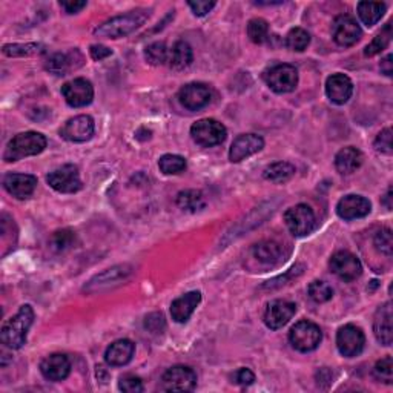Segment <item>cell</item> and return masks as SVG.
Segmentation results:
<instances>
[{
  "instance_id": "6da1fadb",
  "label": "cell",
  "mask_w": 393,
  "mask_h": 393,
  "mask_svg": "<svg viewBox=\"0 0 393 393\" xmlns=\"http://www.w3.org/2000/svg\"><path fill=\"white\" fill-rule=\"evenodd\" d=\"M34 321V311L29 304L22 306L19 312L3 322L0 329V341L10 349H20L27 343L28 330Z\"/></svg>"
},
{
  "instance_id": "7a4b0ae2",
  "label": "cell",
  "mask_w": 393,
  "mask_h": 393,
  "mask_svg": "<svg viewBox=\"0 0 393 393\" xmlns=\"http://www.w3.org/2000/svg\"><path fill=\"white\" fill-rule=\"evenodd\" d=\"M148 17H149L148 10H135L123 15H115V17L106 20L98 28H96L94 34L97 37H103V38L125 37L140 28L143 23L148 20Z\"/></svg>"
},
{
  "instance_id": "3957f363",
  "label": "cell",
  "mask_w": 393,
  "mask_h": 393,
  "mask_svg": "<svg viewBox=\"0 0 393 393\" xmlns=\"http://www.w3.org/2000/svg\"><path fill=\"white\" fill-rule=\"evenodd\" d=\"M46 148V138L40 133L28 131L15 135L13 140L8 143L3 158L5 161H19L25 157L37 156L43 152Z\"/></svg>"
},
{
  "instance_id": "277c9868",
  "label": "cell",
  "mask_w": 393,
  "mask_h": 393,
  "mask_svg": "<svg viewBox=\"0 0 393 393\" xmlns=\"http://www.w3.org/2000/svg\"><path fill=\"white\" fill-rule=\"evenodd\" d=\"M226 134L225 125L214 119L198 120L191 128L192 140L203 146V148H212V146L221 144L226 140Z\"/></svg>"
},
{
  "instance_id": "5b68a950",
  "label": "cell",
  "mask_w": 393,
  "mask_h": 393,
  "mask_svg": "<svg viewBox=\"0 0 393 393\" xmlns=\"http://www.w3.org/2000/svg\"><path fill=\"white\" fill-rule=\"evenodd\" d=\"M290 344L294 346V349L298 352H312L320 346L322 340L321 329L312 321H299L290 329L289 334Z\"/></svg>"
},
{
  "instance_id": "8992f818",
  "label": "cell",
  "mask_w": 393,
  "mask_h": 393,
  "mask_svg": "<svg viewBox=\"0 0 393 393\" xmlns=\"http://www.w3.org/2000/svg\"><path fill=\"white\" fill-rule=\"evenodd\" d=\"M284 221L289 228V230L295 237H304L311 234L317 225L315 214L307 205H297L284 214Z\"/></svg>"
},
{
  "instance_id": "52a82bcc",
  "label": "cell",
  "mask_w": 393,
  "mask_h": 393,
  "mask_svg": "<svg viewBox=\"0 0 393 393\" xmlns=\"http://www.w3.org/2000/svg\"><path fill=\"white\" fill-rule=\"evenodd\" d=\"M46 180L54 191L61 192V194H74L82 189L79 168L75 165H64L54 169Z\"/></svg>"
},
{
  "instance_id": "ba28073f",
  "label": "cell",
  "mask_w": 393,
  "mask_h": 393,
  "mask_svg": "<svg viewBox=\"0 0 393 393\" xmlns=\"http://www.w3.org/2000/svg\"><path fill=\"white\" fill-rule=\"evenodd\" d=\"M197 386V375L191 367L174 366L161 378V389L166 392H191Z\"/></svg>"
},
{
  "instance_id": "9c48e42d",
  "label": "cell",
  "mask_w": 393,
  "mask_h": 393,
  "mask_svg": "<svg viewBox=\"0 0 393 393\" xmlns=\"http://www.w3.org/2000/svg\"><path fill=\"white\" fill-rule=\"evenodd\" d=\"M267 87L279 94L292 92L298 84V71L292 65H276L269 69L265 75Z\"/></svg>"
},
{
  "instance_id": "30bf717a",
  "label": "cell",
  "mask_w": 393,
  "mask_h": 393,
  "mask_svg": "<svg viewBox=\"0 0 393 393\" xmlns=\"http://www.w3.org/2000/svg\"><path fill=\"white\" fill-rule=\"evenodd\" d=\"M364 344H366V338H364L363 330H361L359 327L353 326V325H348L338 330L336 346L343 357H348V358L358 357L359 353L363 352Z\"/></svg>"
},
{
  "instance_id": "8fae6325",
  "label": "cell",
  "mask_w": 393,
  "mask_h": 393,
  "mask_svg": "<svg viewBox=\"0 0 393 393\" xmlns=\"http://www.w3.org/2000/svg\"><path fill=\"white\" fill-rule=\"evenodd\" d=\"M330 271L344 281H353L363 274V266L359 260L348 251H340L330 258Z\"/></svg>"
},
{
  "instance_id": "7c38bea8",
  "label": "cell",
  "mask_w": 393,
  "mask_h": 393,
  "mask_svg": "<svg viewBox=\"0 0 393 393\" xmlns=\"http://www.w3.org/2000/svg\"><path fill=\"white\" fill-rule=\"evenodd\" d=\"M61 94H64L69 106L83 107L89 105L94 98V88L87 79H74L61 87Z\"/></svg>"
},
{
  "instance_id": "4fadbf2b",
  "label": "cell",
  "mask_w": 393,
  "mask_h": 393,
  "mask_svg": "<svg viewBox=\"0 0 393 393\" xmlns=\"http://www.w3.org/2000/svg\"><path fill=\"white\" fill-rule=\"evenodd\" d=\"M94 120L89 115H77V117L68 120L64 128L60 129V135L68 142L83 143L88 142L94 134Z\"/></svg>"
},
{
  "instance_id": "5bb4252c",
  "label": "cell",
  "mask_w": 393,
  "mask_h": 393,
  "mask_svg": "<svg viewBox=\"0 0 393 393\" xmlns=\"http://www.w3.org/2000/svg\"><path fill=\"white\" fill-rule=\"evenodd\" d=\"M212 98V92L209 87L203 83H189L183 87L179 92V100L183 107L189 111H200L205 106L209 105Z\"/></svg>"
},
{
  "instance_id": "9a60e30c",
  "label": "cell",
  "mask_w": 393,
  "mask_h": 393,
  "mask_svg": "<svg viewBox=\"0 0 393 393\" xmlns=\"http://www.w3.org/2000/svg\"><path fill=\"white\" fill-rule=\"evenodd\" d=\"M131 274H133V267H129L128 265L106 269L105 272L94 276V279L88 283V286H84V292L96 294V292L117 286V284L125 281Z\"/></svg>"
},
{
  "instance_id": "2e32d148",
  "label": "cell",
  "mask_w": 393,
  "mask_h": 393,
  "mask_svg": "<svg viewBox=\"0 0 393 393\" xmlns=\"http://www.w3.org/2000/svg\"><path fill=\"white\" fill-rule=\"evenodd\" d=\"M265 148V140L257 134H243L238 135L229 151V158L232 163H240L253 154L260 152Z\"/></svg>"
},
{
  "instance_id": "e0dca14e",
  "label": "cell",
  "mask_w": 393,
  "mask_h": 393,
  "mask_svg": "<svg viewBox=\"0 0 393 393\" xmlns=\"http://www.w3.org/2000/svg\"><path fill=\"white\" fill-rule=\"evenodd\" d=\"M363 31H361L357 20L350 17V15H340L336 17L332 27V36L334 40L340 46H352L355 45Z\"/></svg>"
},
{
  "instance_id": "ac0fdd59",
  "label": "cell",
  "mask_w": 393,
  "mask_h": 393,
  "mask_svg": "<svg viewBox=\"0 0 393 393\" xmlns=\"http://www.w3.org/2000/svg\"><path fill=\"white\" fill-rule=\"evenodd\" d=\"M297 312V306L286 299H275L267 306L265 312V322L269 329L276 330L286 326Z\"/></svg>"
},
{
  "instance_id": "d6986e66",
  "label": "cell",
  "mask_w": 393,
  "mask_h": 393,
  "mask_svg": "<svg viewBox=\"0 0 393 393\" xmlns=\"http://www.w3.org/2000/svg\"><path fill=\"white\" fill-rule=\"evenodd\" d=\"M3 188L19 200H25L33 195L37 188V179L29 174H8L3 179Z\"/></svg>"
},
{
  "instance_id": "ffe728a7",
  "label": "cell",
  "mask_w": 393,
  "mask_h": 393,
  "mask_svg": "<svg viewBox=\"0 0 393 393\" xmlns=\"http://www.w3.org/2000/svg\"><path fill=\"white\" fill-rule=\"evenodd\" d=\"M371 202L361 195H346L336 205V212L344 220L363 218L371 212Z\"/></svg>"
},
{
  "instance_id": "44dd1931",
  "label": "cell",
  "mask_w": 393,
  "mask_h": 393,
  "mask_svg": "<svg viewBox=\"0 0 393 393\" xmlns=\"http://www.w3.org/2000/svg\"><path fill=\"white\" fill-rule=\"evenodd\" d=\"M40 372L46 380L61 381L71 372V363L64 353H52L42 361Z\"/></svg>"
},
{
  "instance_id": "7402d4cb",
  "label": "cell",
  "mask_w": 393,
  "mask_h": 393,
  "mask_svg": "<svg viewBox=\"0 0 393 393\" xmlns=\"http://www.w3.org/2000/svg\"><path fill=\"white\" fill-rule=\"evenodd\" d=\"M352 92L353 84L348 75L334 74L326 82V94L330 98V102L336 105H344L346 102H349Z\"/></svg>"
},
{
  "instance_id": "603a6c76",
  "label": "cell",
  "mask_w": 393,
  "mask_h": 393,
  "mask_svg": "<svg viewBox=\"0 0 393 393\" xmlns=\"http://www.w3.org/2000/svg\"><path fill=\"white\" fill-rule=\"evenodd\" d=\"M392 303L383 304L378 307V311L375 313L373 320V332L376 340L384 346H390L393 341V326H392Z\"/></svg>"
},
{
  "instance_id": "cb8c5ba5",
  "label": "cell",
  "mask_w": 393,
  "mask_h": 393,
  "mask_svg": "<svg viewBox=\"0 0 393 393\" xmlns=\"http://www.w3.org/2000/svg\"><path fill=\"white\" fill-rule=\"evenodd\" d=\"M200 302H202V294L197 290L189 292V294L174 299L171 304L172 320L177 322H186L191 318V315L194 313Z\"/></svg>"
},
{
  "instance_id": "d4e9b609",
  "label": "cell",
  "mask_w": 393,
  "mask_h": 393,
  "mask_svg": "<svg viewBox=\"0 0 393 393\" xmlns=\"http://www.w3.org/2000/svg\"><path fill=\"white\" fill-rule=\"evenodd\" d=\"M135 344L129 340H119L112 343L110 348L106 349L105 359L106 363L114 367L126 366L134 357Z\"/></svg>"
},
{
  "instance_id": "484cf974",
  "label": "cell",
  "mask_w": 393,
  "mask_h": 393,
  "mask_svg": "<svg viewBox=\"0 0 393 393\" xmlns=\"http://www.w3.org/2000/svg\"><path fill=\"white\" fill-rule=\"evenodd\" d=\"M361 165H363V154L353 146L341 149L335 157L336 171L343 175L353 174Z\"/></svg>"
},
{
  "instance_id": "4316f807",
  "label": "cell",
  "mask_w": 393,
  "mask_h": 393,
  "mask_svg": "<svg viewBox=\"0 0 393 393\" xmlns=\"http://www.w3.org/2000/svg\"><path fill=\"white\" fill-rule=\"evenodd\" d=\"M192 60H194V52H192V48L188 42L179 40L172 46V50L169 51V66L177 69V71L188 68L192 64Z\"/></svg>"
},
{
  "instance_id": "83f0119b",
  "label": "cell",
  "mask_w": 393,
  "mask_h": 393,
  "mask_svg": "<svg viewBox=\"0 0 393 393\" xmlns=\"http://www.w3.org/2000/svg\"><path fill=\"white\" fill-rule=\"evenodd\" d=\"M253 255L258 261L265 265H274L276 261L281 260L283 255V248L281 244H279L276 242L272 240H265L260 242L255 246H253Z\"/></svg>"
},
{
  "instance_id": "f1b7e54d",
  "label": "cell",
  "mask_w": 393,
  "mask_h": 393,
  "mask_svg": "<svg viewBox=\"0 0 393 393\" xmlns=\"http://www.w3.org/2000/svg\"><path fill=\"white\" fill-rule=\"evenodd\" d=\"M177 206H179L180 209L184 212L195 214L198 211L205 209L206 198L200 191L186 189V191H181L180 194L177 195Z\"/></svg>"
},
{
  "instance_id": "f546056e",
  "label": "cell",
  "mask_w": 393,
  "mask_h": 393,
  "mask_svg": "<svg viewBox=\"0 0 393 393\" xmlns=\"http://www.w3.org/2000/svg\"><path fill=\"white\" fill-rule=\"evenodd\" d=\"M387 6L381 2H359L358 3V15L361 22L366 27H373L375 23H378L381 17L386 13Z\"/></svg>"
},
{
  "instance_id": "4dcf8cb0",
  "label": "cell",
  "mask_w": 393,
  "mask_h": 393,
  "mask_svg": "<svg viewBox=\"0 0 393 393\" xmlns=\"http://www.w3.org/2000/svg\"><path fill=\"white\" fill-rule=\"evenodd\" d=\"M295 175V166L288 161H279L265 169V179L272 183H284Z\"/></svg>"
},
{
  "instance_id": "1f68e13d",
  "label": "cell",
  "mask_w": 393,
  "mask_h": 393,
  "mask_svg": "<svg viewBox=\"0 0 393 393\" xmlns=\"http://www.w3.org/2000/svg\"><path fill=\"white\" fill-rule=\"evenodd\" d=\"M73 68L75 69V65L73 64V54H54L46 61V69L56 75H65Z\"/></svg>"
},
{
  "instance_id": "d6a6232c",
  "label": "cell",
  "mask_w": 393,
  "mask_h": 393,
  "mask_svg": "<svg viewBox=\"0 0 393 393\" xmlns=\"http://www.w3.org/2000/svg\"><path fill=\"white\" fill-rule=\"evenodd\" d=\"M158 168L166 175L180 174L186 169V160L181 156H175V154H166L158 160Z\"/></svg>"
},
{
  "instance_id": "836d02e7",
  "label": "cell",
  "mask_w": 393,
  "mask_h": 393,
  "mask_svg": "<svg viewBox=\"0 0 393 393\" xmlns=\"http://www.w3.org/2000/svg\"><path fill=\"white\" fill-rule=\"evenodd\" d=\"M309 43H311V36L303 28L290 29L289 34L286 36V46L292 51L302 52L309 46Z\"/></svg>"
},
{
  "instance_id": "e575fe53",
  "label": "cell",
  "mask_w": 393,
  "mask_h": 393,
  "mask_svg": "<svg viewBox=\"0 0 393 393\" xmlns=\"http://www.w3.org/2000/svg\"><path fill=\"white\" fill-rule=\"evenodd\" d=\"M144 59H146V61H148V64H151L154 66L166 64L168 59H169L168 46L163 42L151 43L148 48L144 50Z\"/></svg>"
},
{
  "instance_id": "d590c367",
  "label": "cell",
  "mask_w": 393,
  "mask_h": 393,
  "mask_svg": "<svg viewBox=\"0 0 393 393\" xmlns=\"http://www.w3.org/2000/svg\"><path fill=\"white\" fill-rule=\"evenodd\" d=\"M74 243H75V234L69 229L57 230V232L52 234L51 240H50L51 249L56 252H65L69 248H73Z\"/></svg>"
},
{
  "instance_id": "8d00e7d4",
  "label": "cell",
  "mask_w": 393,
  "mask_h": 393,
  "mask_svg": "<svg viewBox=\"0 0 393 393\" xmlns=\"http://www.w3.org/2000/svg\"><path fill=\"white\" fill-rule=\"evenodd\" d=\"M390 38H392V25L387 23V25L384 27V29H381V33L373 38L372 43L367 45L364 54L367 57L376 56V54L381 52L390 43Z\"/></svg>"
},
{
  "instance_id": "74e56055",
  "label": "cell",
  "mask_w": 393,
  "mask_h": 393,
  "mask_svg": "<svg viewBox=\"0 0 393 393\" xmlns=\"http://www.w3.org/2000/svg\"><path fill=\"white\" fill-rule=\"evenodd\" d=\"M42 45L37 43H27V45H5L3 46V54L10 57H23V56H34V54H40Z\"/></svg>"
},
{
  "instance_id": "f35d334b",
  "label": "cell",
  "mask_w": 393,
  "mask_h": 393,
  "mask_svg": "<svg viewBox=\"0 0 393 393\" xmlns=\"http://www.w3.org/2000/svg\"><path fill=\"white\" fill-rule=\"evenodd\" d=\"M248 36L253 43H263L269 36V25L265 19H252L248 23Z\"/></svg>"
},
{
  "instance_id": "ab89813d",
  "label": "cell",
  "mask_w": 393,
  "mask_h": 393,
  "mask_svg": "<svg viewBox=\"0 0 393 393\" xmlns=\"http://www.w3.org/2000/svg\"><path fill=\"white\" fill-rule=\"evenodd\" d=\"M307 292H309V297L313 299L315 303H326L334 295L332 288H330L329 284L325 283V281H313V283H311Z\"/></svg>"
},
{
  "instance_id": "60d3db41",
  "label": "cell",
  "mask_w": 393,
  "mask_h": 393,
  "mask_svg": "<svg viewBox=\"0 0 393 393\" xmlns=\"http://www.w3.org/2000/svg\"><path fill=\"white\" fill-rule=\"evenodd\" d=\"M373 375L376 380H380L386 384H392L393 381V359L392 357H386L380 359L378 363L375 364Z\"/></svg>"
},
{
  "instance_id": "b9f144b4",
  "label": "cell",
  "mask_w": 393,
  "mask_h": 393,
  "mask_svg": "<svg viewBox=\"0 0 393 393\" xmlns=\"http://www.w3.org/2000/svg\"><path fill=\"white\" fill-rule=\"evenodd\" d=\"M373 243L376 246V249H378L381 253H384V255H387V257H392L393 237H392V230L389 228L381 229L380 232L375 235Z\"/></svg>"
},
{
  "instance_id": "7bdbcfd3",
  "label": "cell",
  "mask_w": 393,
  "mask_h": 393,
  "mask_svg": "<svg viewBox=\"0 0 393 393\" xmlns=\"http://www.w3.org/2000/svg\"><path fill=\"white\" fill-rule=\"evenodd\" d=\"M119 389L126 393H140L143 392V381L135 375H125L119 381Z\"/></svg>"
},
{
  "instance_id": "ee69618b",
  "label": "cell",
  "mask_w": 393,
  "mask_h": 393,
  "mask_svg": "<svg viewBox=\"0 0 393 393\" xmlns=\"http://www.w3.org/2000/svg\"><path fill=\"white\" fill-rule=\"evenodd\" d=\"M375 149L381 154H386V156H390L392 154V129L390 128L381 131L378 137H376Z\"/></svg>"
},
{
  "instance_id": "f6af8a7d",
  "label": "cell",
  "mask_w": 393,
  "mask_h": 393,
  "mask_svg": "<svg viewBox=\"0 0 393 393\" xmlns=\"http://www.w3.org/2000/svg\"><path fill=\"white\" fill-rule=\"evenodd\" d=\"M144 327L152 334H160L165 329V317L161 313H151L146 317Z\"/></svg>"
},
{
  "instance_id": "bcb514c9",
  "label": "cell",
  "mask_w": 393,
  "mask_h": 393,
  "mask_svg": "<svg viewBox=\"0 0 393 393\" xmlns=\"http://www.w3.org/2000/svg\"><path fill=\"white\" fill-rule=\"evenodd\" d=\"M188 5L191 6V10L194 11L195 15H198V17H202V15H206L207 13H209L212 8L215 6V2H209V0H189Z\"/></svg>"
},
{
  "instance_id": "7dc6e473",
  "label": "cell",
  "mask_w": 393,
  "mask_h": 393,
  "mask_svg": "<svg viewBox=\"0 0 393 393\" xmlns=\"http://www.w3.org/2000/svg\"><path fill=\"white\" fill-rule=\"evenodd\" d=\"M232 380L235 384H240V386H251V384L255 381V375H253L249 369H240V371L234 373Z\"/></svg>"
},
{
  "instance_id": "c3c4849f",
  "label": "cell",
  "mask_w": 393,
  "mask_h": 393,
  "mask_svg": "<svg viewBox=\"0 0 393 393\" xmlns=\"http://www.w3.org/2000/svg\"><path fill=\"white\" fill-rule=\"evenodd\" d=\"M89 54L94 60H103L106 57H110L112 51L110 48H106V46H103V45H92Z\"/></svg>"
},
{
  "instance_id": "681fc988",
  "label": "cell",
  "mask_w": 393,
  "mask_h": 393,
  "mask_svg": "<svg viewBox=\"0 0 393 393\" xmlns=\"http://www.w3.org/2000/svg\"><path fill=\"white\" fill-rule=\"evenodd\" d=\"M60 6L64 8V10L68 13V14H75V13H79L82 11L84 6H87V2H77V0H71V2H60Z\"/></svg>"
},
{
  "instance_id": "f907efd6",
  "label": "cell",
  "mask_w": 393,
  "mask_h": 393,
  "mask_svg": "<svg viewBox=\"0 0 393 393\" xmlns=\"http://www.w3.org/2000/svg\"><path fill=\"white\" fill-rule=\"evenodd\" d=\"M393 56L392 54H389V56L384 59L383 61H381V71L386 74V75H392V73H393Z\"/></svg>"
},
{
  "instance_id": "816d5d0a",
  "label": "cell",
  "mask_w": 393,
  "mask_h": 393,
  "mask_svg": "<svg viewBox=\"0 0 393 393\" xmlns=\"http://www.w3.org/2000/svg\"><path fill=\"white\" fill-rule=\"evenodd\" d=\"M390 200H392V188H389L387 194H386V206H387V209H392V203H390Z\"/></svg>"
}]
</instances>
